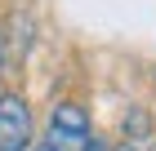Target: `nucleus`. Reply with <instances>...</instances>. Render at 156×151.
Returning a JSON list of instances; mask_svg holds the SVG:
<instances>
[{"label":"nucleus","mask_w":156,"mask_h":151,"mask_svg":"<svg viewBox=\"0 0 156 151\" xmlns=\"http://www.w3.org/2000/svg\"><path fill=\"white\" fill-rule=\"evenodd\" d=\"M45 142L54 151H89L94 142V129H89V111L80 102H58L49 111V133Z\"/></svg>","instance_id":"obj_1"},{"label":"nucleus","mask_w":156,"mask_h":151,"mask_svg":"<svg viewBox=\"0 0 156 151\" xmlns=\"http://www.w3.org/2000/svg\"><path fill=\"white\" fill-rule=\"evenodd\" d=\"M0 151H31V107L23 93H0Z\"/></svg>","instance_id":"obj_2"},{"label":"nucleus","mask_w":156,"mask_h":151,"mask_svg":"<svg viewBox=\"0 0 156 151\" xmlns=\"http://www.w3.org/2000/svg\"><path fill=\"white\" fill-rule=\"evenodd\" d=\"M89 151H112V147H107V142H98V138H94V142H89Z\"/></svg>","instance_id":"obj_3"},{"label":"nucleus","mask_w":156,"mask_h":151,"mask_svg":"<svg viewBox=\"0 0 156 151\" xmlns=\"http://www.w3.org/2000/svg\"><path fill=\"white\" fill-rule=\"evenodd\" d=\"M112 151H138V147H134V142H120V147H112Z\"/></svg>","instance_id":"obj_4"},{"label":"nucleus","mask_w":156,"mask_h":151,"mask_svg":"<svg viewBox=\"0 0 156 151\" xmlns=\"http://www.w3.org/2000/svg\"><path fill=\"white\" fill-rule=\"evenodd\" d=\"M31 151H54V147H49V142H36V147H31Z\"/></svg>","instance_id":"obj_5"},{"label":"nucleus","mask_w":156,"mask_h":151,"mask_svg":"<svg viewBox=\"0 0 156 151\" xmlns=\"http://www.w3.org/2000/svg\"><path fill=\"white\" fill-rule=\"evenodd\" d=\"M0 67H5V49H0Z\"/></svg>","instance_id":"obj_6"},{"label":"nucleus","mask_w":156,"mask_h":151,"mask_svg":"<svg viewBox=\"0 0 156 151\" xmlns=\"http://www.w3.org/2000/svg\"><path fill=\"white\" fill-rule=\"evenodd\" d=\"M152 151H156V147H152Z\"/></svg>","instance_id":"obj_7"}]
</instances>
